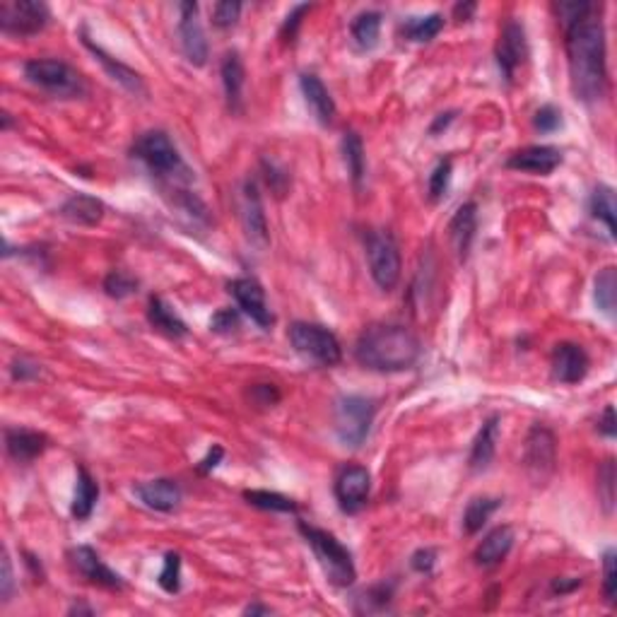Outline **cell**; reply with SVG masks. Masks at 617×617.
<instances>
[{
	"instance_id": "1",
	"label": "cell",
	"mask_w": 617,
	"mask_h": 617,
	"mask_svg": "<svg viewBox=\"0 0 617 617\" xmlns=\"http://www.w3.org/2000/svg\"><path fill=\"white\" fill-rule=\"evenodd\" d=\"M567 32V58H570L571 89L577 99L596 104L608 92V48L601 7L577 20Z\"/></svg>"
},
{
	"instance_id": "2",
	"label": "cell",
	"mask_w": 617,
	"mask_h": 617,
	"mask_svg": "<svg viewBox=\"0 0 617 617\" xmlns=\"http://www.w3.org/2000/svg\"><path fill=\"white\" fill-rule=\"evenodd\" d=\"M423 345L405 326L374 323L357 338L355 360L371 371H405L420 360Z\"/></svg>"
},
{
	"instance_id": "3",
	"label": "cell",
	"mask_w": 617,
	"mask_h": 617,
	"mask_svg": "<svg viewBox=\"0 0 617 617\" xmlns=\"http://www.w3.org/2000/svg\"><path fill=\"white\" fill-rule=\"evenodd\" d=\"M299 533L304 536L308 548L314 550L316 559L321 564L323 574L330 584L338 586V589H348V586L355 584L357 570L355 562H352V552L333 533L304 524V521H299Z\"/></svg>"
},
{
	"instance_id": "4",
	"label": "cell",
	"mask_w": 617,
	"mask_h": 617,
	"mask_svg": "<svg viewBox=\"0 0 617 617\" xmlns=\"http://www.w3.org/2000/svg\"><path fill=\"white\" fill-rule=\"evenodd\" d=\"M133 154L150 169V174L167 182H182L188 179V169L183 164L182 154L176 150L164 131H148L142 133L133 145Z\"/></svg>"
},
{
	"instance_id": "5",
	"label": "cell",
	"mask_w": 617,
	"mask_h": 617,
	"mask_svg": "<svg viewBox=\"0 0 617 617\" xmlns=\"http://www.w3.org/2000/svg\"><path fill=\"white\" fill-rule=\"evenodd\" d=\"M25 78L39 89L61 99H73L85 94L82 75L70 63L58 58H32L25 63Z\"/></svg>"
},
{
	"instance_id": "6",
	"label": "cell",
	"mask_w": 617,
	"mask_h": 617,
	"mask_svg": "<svg viewBox=\"0 0 617 617\" xmlns=\"http://www.w3.org/2000/svg\"><path fill=\"white\" fill-rule=\"evenodd\" d=\"M289 342L304 360L319 364V367H336L342 360L340 340L333 330H329L321 323H292L289 326Z\"/></svg>"
},
{
	"instance_id": "7",
	"label": "cell",
	"mask_w": 617,
	"mask_h": 617,
	"mask_svg": "<svg viewBox=\"0 0 617 617\" xmlns=\"http://www.w3.org/2000/svg\"><path fill=\"white\" fill-rule=\"evenodd\" d=\"M376 403L367 396H342L336 403V434L345 446H362L371 430Z\"/></svg>"
},
{
	"instance_id": "8",
	"label": "cell",
	"mask_w": 617,
	"mask_h": 617,
	"mask_svg": "<svg viewBox=\"0 0 617 617\" xmlns=\"http://www.w3.org/2000/svg\"><path fill=\"white\" fill-rule=\"evenodd\" d=\"M370 273L383 292H391L401 280V251L389 232H371L367 236Z\"/></svg>"
},
{
	"instance_id": "9",
	"label": "cell",
	"mask_w": 617,
	"mask_h": 617,
	"mask_svg": "<svg viewBox=\"0 0 617 617\" xmlns=\"http://www.w3.org/2000/svg\"><path fill=\"white\" fill-rule=\"evenodd\" d=\"M51 20V10L41 0H3L0 3V29L13 37L39 34Z\"/></svg>"
},
{
	"instance_id": "10",
	"label": "cell",
	"mask_w": 617,
	"mask_h": 617,
	"mask_svg": "<svg viewBox=\"0 0 617 617\" xmlns=\"http://www.w3.org/2000/svg\"><path fill=\"white\" fill-rule=\"evenodd\" d=\"M524 463L526 473L533 480V485H545L555 473L557 465V439L552 430H548L545 424H533L526 436V449H524Z\"/></svg>"
},
{
	"instance_id": "11",
	"label": "cell",
	"mask_w": 617,
	"mask_h": 617,
	"mask_svg": "<svg viewBox=\"0 0 617 617\" xmlns=\"http://www.w3.org/2000/svg\"><path fill=\"white\" fill-rule=\"evenodd\" d=\"M371 490V476L364 465H342L338 470L336 483H333V492H336L338 507L345 514H357L364 509V504L370 499Z\"/></svg>"
},
{
	"instance_id": "12",
	"label": "cell",
	"mask_w": 617,
	"mask_h": 617,
	"mask_svg": "<svg viewBox=\"0 0 617 617\" xmlns=\"http://www.w3.org/2000/svg\"><path fill=\"white\" fill-rule=\"evenodd\" d=\"M179 41H182V51L191 66H205L208 63V39H205V29L201 25V15H198V3H179Z\"/></svg>"
},
{
	"instance_id": "13",
	"label": "cell",
	"mask_w": 617,
	"mask_h": 617,
	"mask_svg": "<svg viewBox=\"0 0 617 617\" xmlns=\"http://www.w3.org/2000/svg\"><path fill=\"white\" fill-rule=\"evenodd\" d=\"M528 58V39H526V29L521 22L509 20L504 25L499 41H497V63L502 70L504 80L511 82L517 70Z\"/></svg>"
},
{
	"instance_id": "14",
	"label": "cell",
	"mask_w": 617,
	"mask_h": 617,
	"mask_svg": "<svg viewBox=\"0 0 617 617\" xmlns=\"http://www.w3.org/2000/svg\"><path fill=\"white\" fill-rule=\"evenodd\" d=\"M229 295L235 297L239 308H242L244 314L256 323V326H261L263 330H268L273 323H276V316L270 311L268 302H266V292H263L261 282L254 280V277H236L227 285Z\"/></svg>"
},
{
	"instance_id": "15",
	"label": "cell",
	"mask_w": 617,
	"mask_h": 617,
	"mask_svg": "<svg viewBox=\"0 0 617 617\" xmlns=\"http://www.w3.org/2000/svg\"><path fill=\"white\" fill-rule=\"evenodd\" d=\"M552 379L559 383H579L589 374L591 360L579 342H559L552 350Z\"/></svg>"
},
{
	"instance_id": "16",
	"label": "cell",
	"mask_w": 617,
	"mask_h": 617,
	"mask_svg": "<svg viewBox=\"0 0 617 617\" xmlns=\"http://www.w3.org/2000/svg\"><path fill=\"white\" fill-rule=\"evenodd\" d=\"M70 557V564L75 567V571L85 577L89 584H97L101 589H123V579L116 574L111 567L101 562V557L89 548V545H80V548H73V550L68 552Z\"/></svg>"
},
{
	"instance_id": "17",
	"label": "cell",
	"mask_w": 617,
	"mask_h": 617,
	"mask_svg": "<svg viewBox=\"0 0 617 617\" xmlns=\"http://www.w3.org/2000/svg\"><path fill=\"white\" fill-rule=\"evenodd\" d=\"M562 164V152L552 145H530V148L517 150L507 160V167L528 172V174L548 176Z\"/></svg>"
},
{
	"instance_id": "18",
	"label": "cell",
	"mask_w": 617,
	"mask_h": 617,
	"mask_svg": "<svg viewBox=\"0 0 617 617\" xmlns=\"http://www.w3.org/2000/svg\"><path fill=\"white\" fill-rule=\"evenodd\" d=\"M135 497L141 499L148 509L169 514L182 504V487L169 480V477H154L148 483L135 485Z\"/></svg>"
},
{
	"instance_id": "19",
	"label": "cell",
	"mask_w": 617,
	"mask_h": 617,
	"mask_svg": "<svg viewBox=\"0 0 617 617\" xmlns=\"http://www.w3.org/2000/svg\"><path fill=\"white\" fill-rule=\"evenodd\" d=\"M299 88H302L304 101H307L308 111L321 126H333L336 121V101L330 97L329 88L323 85L321 78L314 73H304L299 78Z\"/></svg>"
},
{
	"instance_id": "20",
	"label": "cell",
	"mask_w": 617,
	"mask_h": 617,
	"mask_svg": "<svg viewBox=\"0 0 617 617\" xmlns=\"http://www.w3.org/2000/svg\"><path fill=\"white\" fill-rule=\"evenodd\" d=\"M48 446L47 434L25 427H7L5 430V449L17 463H32L39 458Z\"/></svg>"
},
{
	"instance_id": "21",
	"label": "cell",
	"mask_w": 617,
	"mask_h": 617,
	"mask_svg": "<svg viewBox=\"0 0 617 617\" xmlns=\"http://www.w3.org/2000/svg\"><path fill=\"white\" fill-rule=\"evenodd\" d=\"M514 528L511 526H497L495 530H490L487 536L483 538V543L477 545L476 550V562L480 567H497V564H502L507 559V555L514 548Z\"/></svg>"
},
{
	"instance_id": "22",
	"label": "cell",
	"mask_w": 617,
	"mask_h": 617,
	"mask_svg": "<svg viewBox=\"0 0 617 617\" xmlns=\"http://www.w3.org/2000/svg\"><path fill=\"white\" fill-rule=\"evenodd\" d=\"M497 439H499V417L492 415L490 420H485L480 432H477L476 442H473V449H470L468 465L473 473H483V470L490 468L492 458H495L497 451Z\"/></svg>"
},
{
	"instance_id": "23",
	"label": "cell",
	"mask_w": 617,
	"mask_h": 617,
	"mask_svg": "<svg viewBox=\"0 0 617 617\" xmlns=\"http://www.w3.org/2000/svg\"><path fill=\"white\" fill-rule=\"evenodd\" d=\"M244 225H246L248 236L258 244H268V222L263 213L261 193H258V183L246 182L244 186Z\"/></svg>"
},
{
	"instance_id": "24",
	"label": "cell",
	"mask_w": 617,
	"mask_h": 617,
	"mask_svg": "<svg viewBox=\"0 0 617 617\" xmlns=\"http://www.w3.org/2000/svg\"><path fill=\"white\" fill-rule=\"evenodd\" d=\"M476 232H477V205L473 201H468L463 203L461 208L456 210V215L451 217L449 225L451 242H454V246H456L461 258L468 256L470 244L476 239Z\"/></svg>"
},
{
	"instance_id": "25",
	"label": "cell",
	"mask_w": 617,
	"mask_h": 617,
	"mask_svg": "<svg viewBox=\"0 0 617 617\" xmlns=\"http://www.w3.org/2000/svg\"><path fill=\"white\" fill-rule=\"evenodd\" d=\"M61 215L68 222H73V225L94 227L104 217V203L99 198H94V195L75 193L61 205Z\"/></svg>"
},
{
	"instance_id": "26",
	"label": "cell",
	"mask_w": 617,
	"mask_h": 617,
	"mask_svg": "<svg viewBox=\"0 0 617 617\" xmlns=\"http://www.w3.org/2000/svg\"><path fill=\"white\" fill-rule=\"evenodd\" d=\"M222 88L232 111H242V94H244V63L242 56L236 51H227L220 66Z\"/></svg>"
},
{
	"instance_id": "27",
	"label": "cell",
	"mask_w": 617,
	"mask_h": 617,
	"mask_svg": "<svg viewBox=\"0 0 617 617\" xmlns=\"http://www.w3.org/2000/svg\"><path fill=\"white\" fill-rule=\"evenodd\" d=\"M82 44H85V47H88L89 51H92V54L97 56V61H99L101 66L107 68V73L111 75V78H114L116 82H121L123 88L131 89V92H135V94L145 92V88H142V78H141V75L135 73V70H131V68H128V66H123L121 61H116V58H111V56H109L107 51H104V48L99 47V44H94V41L89 39V37L85 32H82Z\"/></svg>"
},
{
	"instance_id": "28",
	"label": "cell",
	"mask_w": 617,
	"mask_h": 617,
	"mask_svg": "<svg viewBox=\"0 0 617 617\" xmlns=\"http://www.w3.org/2000/svg\"><path fill=\"white\" fill-rule=\"evenodd\" d=\"M148 319L152 323V329L169 338H183L188 333L186 323L182 321V316L176 314L174 308L169 307L162 297H150L148 304Z\"/></svg>"
},
{
	"instance_id": "29",
	"label": "cell",
	"mask_w": 617,
	"mask_h": 617,
	"mask_svg": "<svg viewBox=\"0 0 617 617\" xmlns=\"http://www.w3.org/2000/svg\"><path fill=\"white\" fill-rule=\"evenodd\" d=\"M75 497H73V517L78 521H88L92 517L94 507H97V499H99V485L89 476L88 468L78 470V480H75Z\"/></svg>"
},
{
	"instance_id": "30",
	"label": "cell",
	"mask_w": 617,
	"mask_h": 617,
	"mask_svg": "<svg viewBox=\"0 0 617 617\" xmlns=\"http://www.w3.org/2000/svg\"><path fill=\"white\" fill-rule=\"evenodd\" d=\"M502 507V499H497V497H473L463 511V530L468 533V536H476L483 530V526L490 521V517L495 514L497 509Z\"/></svg>"
},
{
	"instance_id": "31",
	"label": "cell",
	"mask_w": 617,
	"mask_h": 617,
	"mask_svg": "<svg viewBox=\"0 0 617 617\" xmlns=\"http://www.w3.org/2000/svg\"><path fill=\"white\" fill-rule=\"evenodd\" d=\"M352 39L362 51H371L382 37V13L379 10H364L352 20Z\"/></svg>"
},
{
	"instance_id": "32",
	"label": "cell",
	"mask_w": 617,
	"mask_h": 617,
	"mask_svg": "<svg viewBox=\"0 0 617 617\" xmlns=\"http://www.w3.org/2000/svg\"><path fill=\"white\" fill-rule=\"evenodd\" d=\"M589 210L591 215L601 220L608 227V235L615 236V215H617V203H615V191L611 186H601L593 188V193L589 198Z\"/></svg>"
},
{
	"instance_id": "33",
	"label": "cell",
	"mask_w": 617,
	"mask_h": 617,
	"mask_svg": "<svg viewBox=\"0 0 617 617\" xmlns=\"http://www.w3.org/2000/svg\"><path fill=\"white\" fill-rule=\"evenodd\" d=\"M342 157H345V164H348L350 179H352L355 186H360L364 179V172H367V157H364L362 138L355 131H348L342 135Z\"/></svg>"
},
{
	"instance_id": "34",
	"label": "cell",
	"mask_w": 617,
	"mask_h": 617,
	"mask_svg": "<svg viewBox=\"0 0 617 617\" xmlns=\"http://www.w3.org/2000/svg\"><path fill=\"white\" fill-rule=\"evenodd\" d=\"M442 29H444V15L430 13L423 15V17H410V20L403 25V37L408 41L423 44V41L434 39Z\"/></svg>"
},
{
	"instance_id": "35",
	"label": "cell",
	"mask_w": 617,
	"mask_h": 617,
	"mask_svg": "<svg viewBox=\"0 0 617 617\" xmlns=\"http://www.w3.org/2000/svg\"><path fill=\"white\" fill-rule=\"evenodd\" d=\"M593 297H596L598 308H601L608 319H612L617 307V273L612 266L603 268L596 276V292H593Z\"/></svg>"
},
{
	"instance_id": "36",
	"label": "cell",
	"mask_w": 617,
	"mask_h": 617,
	"mask_svg": "<svg viewBox=\"0 0 617 617\" xmlns=\"http://www.w3.org/2000/svg\"><path fill=\"white\" fill-rule=\"evenodd\" d=\"M244 499H246L251 507H258L263 511H285V514H295L297 502L289 499V497L280 495V492H268V490H246L244 492Z\"/></svg>"
},
{
	"instance_id": "37",
	"label": "cell",
	"mask_w": 617,
	"mask_h": 617,
	"mask_svg": "<svg viewBox=\"0 0 617 617\" xmlns=\"http://www.w3.org/2000/svg\"><path fill=\"white\" fill-rule=\"evenodd\" d=\"M598 497L605 514H612V507H615V461L612 458H605L598 470Z\"/></svg>"
},
{
	"instance_id": "38",
	"label": "cell",
	"mask_w": 617,
	"mask_h": 617,
	"mask_svg": "<svg viewBox=\"0 0 617 617\" xmlns=\"http://www.w3.org/2000/svg\"><path fill=\"white\" fill-rule=\"evenodd\" d=\"M160 586L167 593H179L182 589V555L179 552H167L164 555V564L160 571Z\"/></svg>"
},
{
	"instance_id": "39",
	"label": "cell",
	"mask_w": 617,
	"mask_h": 617,
	"mask_svg": "<svg viewBox=\"0 0 617 617\" xmlns=\"http://www.w3.org/2000/svg\"><path fill=\"white\" fill-rule=\"evenodd\" d=\"M138 289V280L131 277L123 270H111L107 277H104V292L114 299H126Z\"/></svg>"
},
{
	"instance_id": "40",
	"label": "cell",
	"mask_w": 617,
	"mask_h": 617,
	"mask_svg": "<svg viewBox=\"0 0 617 617\" xmlns=\"http://www.w3.org/2000/svg\"><path fill=\"white\" fill-rule=\"evenodd\" d=\"M451 174H454V164H451L449 157L436 162V167L432 169L430 174V198L434 203L442 201L444 195H446V191H449Z\"/></svg>"
},
{
	"instance_id": "41",
	"label": "cell",
	"mask_w": 617,
	"mask_h": 617,
	"mask_svg": "<svg viewBox=\"0 0 617 617\" xmlns=\"http://www.w3.org/2000/svg\"><path fill=\"white\" fill-rule=\"evenodd\" d=\"M593 7H596L593 3H584V0H564V3H557V17L562 22V27H570L589 15Z\"/></svg>"
},
{
	"instance_id": "42",
	"label": "cell",
	"mask_w": 617,
	"mask_h": 617,
	"mask_svg": "<svg viewBox=\"0 0 617 617\" xmlns=\"http://www.w3.org/2000/svg\"><path fill=\"white\" fill-rule=\"evenodd\" d=\"M242 15V3H232V0H222L213 5V25L220 29L235 27L236 20Z\"/></svg>"
},
{
	"instance_id": "43",
	"label": "cell",
	"mask_w": 617,
	"mask_h": 617,
	"mask_svg": "<svg viewBox=\"0 0 617 617\" xmlns=\"http://www.w3.org/2000/svg\"><path fill=\"white\" fill-rule=\"evenodd\" d=\"M603 596L611 605H615L617 596V567H615V550H605L603 555Z\"/></svg>"
},
{
	"instance_id": "44",
	"label": "cell",
	"mask_w": 617,
	"mask_h": 617,
	"mask_svg": "<svg viewBox=\"0 0 617 617\" xmlns=\"http://www.w3.org/2000/svg\"><path fill=\"white\" fill-rule=\"evenodd\" d=\"M533 126H536V131H540V133H555L557 128L562 126V111L557 107H552V104H545V107L538 109L536 116H533Z\"/></svg>"
},
{
	"instance_id": "45",
	"label": "cell",
	"mask_w": 617,
	"mask_h": 617,
	"mask_svg": "<svg viewBox=\"0 0 617 617\" xmlns=\"http://www.w3.org/2000/svg\"><path fill=\"white\" fill-rule=\"evenodd\" d=\"M210 329L215 333H232V330L239 329L236 308H220V311H215V316L210 319Z\"/></svg>"
},
{
	"instance_id": "46",
	"label": "cell",
	"mask_w": 617,
	"mask_h": 617,
	"mask_svg": "<svg viewBox=\"0 0 617 617\" xmlns=\"http://www.w3.org/2000/svg\"><path fill=\"white\" fill-rule=\"evenodd\" d=\"M311 10V5H297L292 13L285 17V25H282V39L295 41L297 32H299V25H302V17Z\"/></svg>"
},
{
	"instance_id": "47",
	"label": "cell",
	"mask_w": 617,
	"mask_h": 617,
	"mask_svg": "<svg viewBox=\"0 0 617 617\" xmlns=\"http://www.w3.org/2000/svg\"><path fill=\"white\" fill-rule=\"evenodd\" d=\"M41 371V367L27 357H20V360H15L13 367H10V374H13L15 382H32L37 379Z\"/></svg>"
},
{
	"instance_id": "48",
	"label": "cell",
	"mask_w": 617,
	"mask_h": 617,
	"mask_svg": "<svg viewBox=\"0 0 617 617\" xmlns=\"http://www.w3.org/2000/svg\"><path fill=\"white\" fill-rule=\"evenodd\" d=\"M434 564H436V550H432V548H420L415 555L410 557V567L415 571H420V574H432Z\"/></svg>"
},
{
	"instance_id": "49",
	"label": "cell",
	"mask_w": 617,
	"mask_h": 617,
	"mask_svg": "<svg viewBox=\"0 0 617 617\" xmlns=\"http://www.w3.org/2000/svg\"><path fill=\"white\" fill-rule=\"evenodd\" d=\"M15 589V579H13V564H10V557L7 552L3 555V579H0V598H3V603L10 601Z\"/></svg>"
},
{
	"instance_id": "50",
	"label": "cell",
	"mask_w": 617,
	"mask_h": 617,
	"mask_svg": "<svg viewBox=\"0 0 617 617\" xmlns=\"http://www.w3.org/2000/svg\"><path fill=\"white\" fill-rule=\"evenodd\" d=\"M254 401L258 405H273V403L280 401V393L273 383H258V386H254Z\"/></svg>"
},
{
	"instance_id": "51",
	"label": "cell",
	"mask_w": 617,
	"mask_h": 617,
	"mask_svg": "<svg viewBox=\"0 0 617 617\" xmlns=\"http://www.w3.org/2000/svg\"><path fill=\"white\" fill-rule=\"evenodd\" d=\"M598 430L603 432L608 439H612V436L617 434V423H615V408L612 405H608V408L603 410V417H601V423H598Z\"/></svg>"
},
{
	"instance_id": "52",
	"label": "cell",
	"mask_w": 617,
	"mask_h": 617,
	"mask_svg": "<svg viewBox=\"0 0 617 617\" xmlns=\"http://www.w3.org/2000/svg\"><path fill=\"white\" fill-rule=\"evenodd\" d=\"M222 456H225L222 446H213V449L208 451V456L198 463V470H201V473H208V470L217 468V465H220V461H222Z\"/></svg>"
},
{
	"instance_id": "53",
	"label": "cell",
	"mask_w": 617,
	"mask_h": 617,
	"mask_svg": "<svg viewBox=\"0 0 617 617\" xmlns=\"http://www.w3.org/2000/svg\"><path fill=\"white\" fill-rule=\"evenodd\" d=\"M454 119H456V111H446V114H439V116H436V121L430 126V133L436 135V133H442V131H446Z\"/></svg>"
},
{
	"instance_id": "54",
	"label": "cell",
	"mask_w": 617,
	"mask_h": 617,
	"mask_svg": "<svg viewBox=\"0 0 617 617\" xmlns=\"http://www.w3.org/2000/svg\"><path fill=\"white\" fill-rule=\"evenodd\" d=\"M454 13H456L458 20H470V15L476 13V3H465V5L458 3V5L454 7Z\"/></svg>"
},
{
	"instance_id": "55",
	"label": "cell",
	"mask_w": 617,
	"mask_h": 617,
	"mask_svg": "<svg viewBox=\"0 0 617 617\" xmlns=\"http://www.w3.org/2000/svg\"><path fill=\"white\" fill-rule=\"evenodd\" d=\"M270 608L268 605H258V603H254V605H248L246 611H244V615H270Z\"/></svg>"
},
{
	"instance_id": "56",
	"label": "cell",
	"mask_w": 617,
	"mask_h": 617,
	"mask_svg": "<svg viewBox=\"0 0 617 617\" xmlns=\"http://www.w3.org/2000/svg\"><path fill=\"white\" fill-rule=\"evenodd\" d=\"M579 584H581V581H579V579H574V581H570V584H564L562 579H557V581H555V586H552V589H555L557 593H567V591L577 589Z\"/></svg>"
},
{
	"instance_id": "57",
	"label": "cell",
	"mask_w": 617,
	"mask_h": 617,
	"mask_svg": "<svg viewBox=\"0 0 617 617\" xmlns=\"http://www.w3.org/2000/svg\"><path fill=\"white\" fill-rule=\"evenodd\" d=\"M70 612H88V615H92V608H85V605H75V608H70Z\"/></svg>"
}]
</instances>
